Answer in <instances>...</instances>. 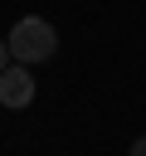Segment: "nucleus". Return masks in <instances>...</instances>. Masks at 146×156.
<instances>
[{
  "label": "nucleus",
  "mask_w": 146,
  "mask_h": 156,
  "mask_svg": "<svg viewBox=\"0 0 146 156\" xmlns=\"http://www.w3.org/2000/svg\"><path fill=\"white\" fill-rule=\"evenodd\" d=\"M10 58L15 63H44V58H54V49H58V34H54V24L49 20H39V15H24L15 29H10Z\"/></svg>",
  "instance_id": "1"
},
{
  "label": "nucleus",
  "mask_w": 146,
  "mask_h": 156,
  "mask_svg": "<svg viewBox=\"0 0 146 156\" xmlns=\"http://www.w3.org/2000/svg\"><path fill=\"white\" fill-rule=\"evenodd\" d=\"M0 102H5V107H29V102H34L29 63H5V68H0Z\"/></svg>",
  "instance_id": "2"
},
{
  "label": "nucleus",
  "mask_w": 146,
  "mask_h": 156,
  "mask_svg": "<svg viewBox=\"0 0 146 156\" xmlns=\"http://www.w3.org/2000/svg\"><path fill=\"white\" fill-rule=\"evenodd\" d=\"M131 156H146V136H136V141H131Z\"/></svg>",
  "instance_id": "3"
},
{
  "label": "nucleus",
  "mask_w": 146,
  "mask_h": 156,
  "mask_svg": "<svg viewBox=\"0 0 146 156\" xmlns=\"http://www.w3.org/2000/svg\"><path fill=\"white\" fill-rule=\"evenodd\" d=\"M5 63H10V44L0 39V68H5Z\"/></svg>",
  "instance_id": "4"
}]
</instances>
